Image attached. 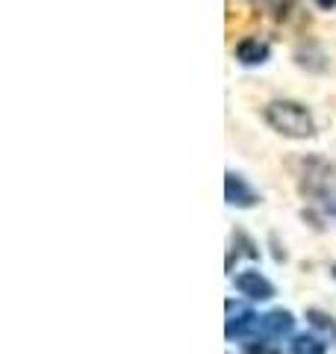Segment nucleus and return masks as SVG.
<instances>
[{
	"mask_svg": "<svg viewBox=\"0 0 336 354\" xmlns=\"http://www.w3.org/2000/svg\"><path fill=\"white\" fill-rule=\"evenodd\" d=\"M224 201L230 207H239V209H251L260 204V195L251 189V183L245 180L242 174L236 171H227L224 174Z\"/></svg>",
	"mask_w": 336,
	"mask_h": 354,
	"instance_id": "obj_3",
	"label": "nucleus"
},
{
	"mask_svg": "<svg viewBox=\"0 0 336 354\" xmlns=\"http://www.w3.org/2000/svg\"><path fill=\"white\" fill-rule=\"evenodd\" d=\"M245 354H280V348L268 337H263V339L256 337V339H251L248 346H245Z\"/></svg>",
	"mask_w": 336,
	"mask_h": 354,
	"instance_id": "obj_11",
	"label": "nucleus"
},
{
	"mask_svg": "<svg viewBox=\"0 0 336 354\" xmlns=\"http://www.w3.org/2000/svg\"><path fill=\"white\" fill-rule=\"evenodd\" d=\"M236 290L251 298V301H268V298H274V283L265 278L260 272H242L236 274Z\"/></svg>",
	"mask_w": 336,
	"mask_h": 354,
	"instance_id": "obj_4",
	"label": "nucleus"
},
{
	"mask_svg": "<svg viewBox=\"0 0 336 354\" xmlns=\"http://www.w3.org/2000/svg\"><path fill=\"white\" fill-rule=\"evenodd\" d=\"M333 278H336V266H333Z\"/></svg>",
	"mask_w": 336,
	"mask_h": 354,
	"instance_id": "obj_14",
	"label": "nucleus"
},
{
	"mask_svg": "<svg viewBox=\"0 0 336 354\" xmlns=\"http://www.w3.org/2000/svg\"><path fill=\"white\" fill-rule=\"evenodd\" d=\"M295 330V316L289 310H272L263 316V337L268 339H283Z\"/></svg>",
	"mask_w": 336,
	"mask_h": 354,
	"instance_id": "obj_6",
	"label": "nucleus"
},
{
	"mask_svg": "<svg viewBox=\"0 0 336 354\" xmlns=\"http://www.w3.org/2000/svg\"><path fill=\"white\" fill-rule=\"evenodd\" d=\"M333 162L319 157V153H310V157L301 160V174H298V189L304 198H312V201H321L330 192L333 183Z\"/></svg>",
	"mask_w": 336,
	"mask_h": 354,
	"instance_id": "obj_2",
	"label": "nucleus"
},
{
	"mask_svg": "<svg viewBox=\"0 0 336 354\" xmlns=\"http://www.w3.org/2000/svg\"><path fill=\"white\" fill-rule=\"evenodd\" d=\"M265 124L272 127L280 136H289V139H310L316 133V124H312V115L304 104L298 101H272L265 109Z\"/></svg>",
	"mask_w": 336,
	"mask_h": 354,
	"instance_id": "obj_1",
	"label": "nucleus"
},
{
	"mask_svg": "<svg viewBox=\"0 0 336 354\" xmlns=\"http://www.w3.org/2000/svg\"><path fill=\"white\" fill-rule=\"evenodd\" d=\"M289 348H292V354H324L328 351V342L316 334H298L289 342Z\"/></svg>",
	"mask_w": 336,
	"mask_h": 354,
	"instance_id": "obj_8",
	"label": "nucleus"
},
{
	"mask_svg": "<svg viewBox=\"0 0 336 354\" xmlns=\"http://www.w3.org/2000/svg\"><path fill=\"white\" fill-rule=\"evenodd\" d=\"M224 334H227V339H256L263 334V316L251 313V310H242L239 316L227 319Z\"/></svg>",
	"mask_w": 336,
	"mask_h": 354,
	"instance_id": "obj_5",
	"label": "nucleus"
},
{
	"mask_svg": "<svg viewBox=\"0 0 336 354\" xmlns=\"http://www.w3.org/2000/svg\"><path fill=\"white\" fill-rule=\"evenodd\" d=\"M295 62L301 65V68H310V71H324L328 65H321V62H328L324 59V53L321 50H316V48H298L295 50Z\"/></svg>",
	"mask_w": 336,
	"mask_h": 354,
	"instance_id": "obj_10",
	"label": "nucleus"
},
{
	"mask_svg": "<svg viewBox=\"0 0 336 354\" xmlns=\"http://www.w3.org/2000/svg\"><path fill=\"white\" fill-rule=\"evenodd\" d=\"M233 239H239V242H242V254H245V257H251V260L260 257V251H256V245H254V242H251L248 236L242 234V230H236V234H233Z\"/></svg>",
	"mask_w": 336,
	"mask_h": 354,
	"instance_id": "obj_12",
	"label": "nucleus"
},
{
	"mask_svg": "<svg viewBox=\"0 0 336 354\" xmlns=\"http://www.w3.org/2000/svg\"><path fill=\"white\" fill-rule=\"evenodd\" d=\"M268 53H272V48H268V41L263 39H256V36H248V39H242L236 44V59L242 65H263L268 59Z\"/></svg>",
	"mask_w": 336,
	"mask_h": 354,
	"instance_id": "obj_7",
	"label": "nucleus"
},
{
	"mask_svg": "<svg viewBox=\"0 0 336 354\" xmlns=\"http://www.w3.org/2000/svg\"><path fill=\"white\" fill-rule=\"evenodd\" d=\"M319 9H336V0H316Z\"/></svg>",
	"mask_w": 336,
	"mask_h": 354,
	"instance_id": "obj_13",
	"label": "nucleus"
},
{
	"mask_svg": "<svg viewBox=\"0 0 336 354\" xmlns=\"http://www.w3.org/2000/svg\"><path fill=\"white\" fill-rule=\"evenodd\" d=\"M307 322L316 330H321L328 339H336V319L330 313H324V310H319V307H310L307 310Z\"/></svg>",
	"mask_w": 336,
	"mask_h": 354,
	"instance_id": "obj_9",
	"label": "nucleus"
}]
</instances>
